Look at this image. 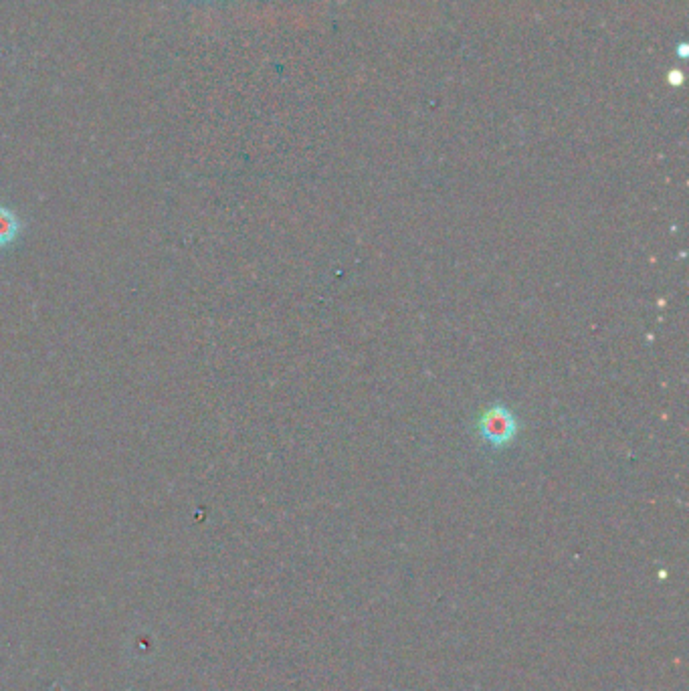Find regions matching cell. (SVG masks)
Listing matches in <instances>:
<instances>
[{
  "label": "cell",
  "mask_w": 689,
  "mask_h": 691,
  "mask_svg": "<svg viewBox=\"0 0 689 691\" xmlns=\"http://www.w3.org/2000/svg\"><path fill=\"white\" fill-rule=\"evenodd\" d=\"M518 429H520V425H518L516 415L502 405L489 407L479 417V423H477L479 437L494 449L508 447L516 439Z\"/></svg>",
  "instance_id": "obj_1"
},
{
  "label": "cell",
  "mask_w": 689,
  "mask_h": 691,
  "mask_svg": "<svg viewBox=\"0 0 689 691\" xmlns=\"http://www.w3.org/2000/svg\"><path fill=\"white\" fill-rule=\"evenodd\" d=\"M681 81H683V75H681L679 71H671V73H669V83H671V85H673V83L679 85Z\"/></svg>",
  "instance_id": "obj_3"
},
{
  "label": "cell",
  "mask_w": 689,
  "mask_h": 691,
  "mask_svg": "<svg viewBox=\"0 0 689 691\" xmlns=\"http://www.w3.org/2000/svg\"><path fill=\"white\" fill-rule=\"evenodd\" d=\"M677 55H679L681 59H685V57H687V45H685V43H681V45L677 47Z\"/></svg>",
  "instance_id": "obj_4"
},
{
  "label": "cell",
  "mask_w": 689,
  "mask_h": 691,
  "mask_svg": "<svg viewBox=\"0 0 689 691\" xmlns=\"http://www.w3.org/2000/svg\"><path fill=\"white\" fill-rule=\"evenodd\" d=\"M23 233V221L19 219L17 211L11 207L0 205V249L13 247Z\"/></svg>",
  "instance_id": "obj_2"
}]
</instances>
